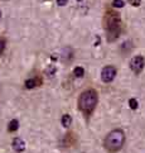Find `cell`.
I'll return each instance as SVG.
<instances>
[{
  "label": "cell",
  "instance_id": "e0dca14e",
  "mask_svg": "<svg viewBox=\"0 0 145 153\" xmlns=\"http://www.w3.org/2000/svg\"><path fill=\"white\" fill-rule=\"evenodd\" d=\"M78 1H81V0H78Z\"/></svg>",
  "mask_w": 145,
  "mask_h": 153
},
{
  "label": "cell",
  "instance_id": "8fae6325",
  "mask_svg": "<svg viewBox=\"0 0 145 153\" xmlns=\"http://www.w3.org/2000/svg\"><path fill=\"white\" fill-rule=\"evenodd\" d=\"M129 106H130V109H132V110H136V109L139 108V102L136 99H130L129 100Z\"/></svg>",
  "mask_w": 145,
  "mask_h": 153
},
{
  "label": "cell",
  "instance_id": "8992f818",
  "mask_svg": "<svg viewBox=\"0 0 145 153\" xmlns=\"http://www.w3.org/2000/svg\"><path fill=\"white\" fill-rule=\"evenodd\" d=\"M12 144H13V149L15 152H18V153H21L25 149V143H24V140L21 138H15Z\"/></svg>",
  "mask_w": 145,
  "mask_h": 153
},
{
  "label": "cell",
  "instance_id": "7c38bea8",
  "mask_svg": "<svg viewBox=\"0 0 145 153\" xmlns=\"http://www.w3.org/2000/svg\"><path fill=\"white\" fill-rule=\"evenodd\" d=\"M125 5V3L122 1V0H114L112 1V7H115V8H122Z\"/></svg>",
  "mask_w": 145,
  "mask_h": 153
},
{
  "label": "cell",
  "instance_id": "ba28073f",
  "mask_svg": "<svg viewBox=\"0 0 145 153\" xmlns=\"http://www.w3.org/2000/svg\"><path fill=\"white\" fill-rule=\"evenodd\" d=\"M18 128H19V122L17 119H13L12 122L9 123V125H8V130H9V132H15V130H18Z\"/></svg>",
  "mask_w": 145,
  "mask_h": 153
},
{
  "label": "cell",
  "instance_id": "6da1fadb",
  "mask_svg": "<svg viewBox=\"0 0 145 153\" xmlns=\"http://www.w3.org/2000/svg\"><path fill=\"white\" fill-rule=\"evenodd\" d=\"M104 28L107 34V41L112 42L119 38L121 33V19L120 14L114 12H107L104 19Z\"/></svg>",
  "mask_w": 145,
  "mask_h": 153
},
{
  "label": "cell",
  "instance_id": "30bf717a",
  "mask_svg": "<svg viewBox=\"0 0 145 153\" xmlns=\"http://www.w3.org/2000/svg\"><path fill=\"white\" fill-rule=\"evenodd\" d=\"M73 75L76 76V77H78V79H81L82 76L85 75V70H83V67H76L73 70Z\"/></svg>",
  "mask_w": 145,
  "mask_h": 153
},
{
  "label": "cell",
  "instance_id": "5b68a950",
  "mask_svg": "<svg viewBox=\"0 0 145 153\" xmlns=\"http://www.w3.org/2000/svg\"><path fill=\"white\" fill-rule=\"evenodd\" d=\"M116 76V68L114 66H105L101 71V80L104 82H111Z\"/></svg>",
  "mask_w": 145,
  "mask_h": 153
},
{
  "label": "cell",
  "instance_id": "9a60e30c",
  "mask_svg": "<svg viewBox=\"0 0 145 153\" xmlns=\"http://www.w3.org/2000/svg\"><path fill=\"white\" fill-rule=\"evenodd\" d=\"M68 3V0H57V4H58V7H64Z\"/></svg>",
  "mask_w": 145,
  "mask_h": 153
},
{
  "label": "cell",
  "instance_id": "3957f363",
  "mask_svg": "<svg viewBox=\"0 0 145 153\" xmlns=\"http://www.w3.org/2000/svg\"><path fill=\"white\" fill-rule=\"evenodd\" d=\"M125 144V133L121 129H114L106 135L104 146L109 152L120 151Z\"/></svg>",
  "mask_w": 145,
  "mask_h": 153
},
{
  "label": "cell",
  "instance_id": "4fadbf2b",
  "mask_svg": "<svg viewBox=\"0 0 145 153\" xmlns=\"http://www.w3.org/2000/svg\"><path fill=\"white\" fill-rule=\"evenodd\" d=\"M129 3H130L132 7H139L141 3V0H129Z\"/></svg>",
  "mask_w": 145,
  "mask_h": 153
},
{
  "label": "cell",
  "instance_id": "277c9868",
  "mask_svg": "<svg viewBox=\"0 0 145 153\" xmlns=\"http://www.w3.org/2000/svg\"><path fill=\"white\" fill-rule=\"evenodd\" d=\"M145 66V61H144V57L143 56H135L131 58L130 61V68L132 72H135L136 75H139L144 70Z\"/></svg>",
  "mask_w": 145,
  "mask_h": 153
},
{
  "label": "cell",
  "instance_id": "9c48e42d",
  "mask_svg": "<svg viewBox=\"0 0 145 153\" xmlns=\"http://www.w3.org/2000/svg\"><path fill=\"white\" fill-rule=\"evenodd\" d=\"M38 86V81L35 79H28L25 81V87L26 89H34V87Z\"/></svg>",
  "mask_w": 145,
  "mask_h": 153
},
{
  "label": "cell",
  "instance_id": "2e32d148",
  "mask_svg": "<svg viewBox=\"0 0 145 153\" xmlns=\"http://www.w3.org/2000/svg\"><path fill=\"white\" fill-rule=\"evenodd\" d=\"M0 18H1V10H0Z\"/></svg>",
  "mask_w": 145,
  "mask_h": 153
},
{
  "label": "cell",
  "instance_id": "5bb4252c",
  "mask_svg": "<svg viewBox=\"0 0 145 153\" xmlns=\"http://www.w3.org/2000/svg\"><path fill=\"white\" fill-rule=\"evenodd\" d=\"M4 50H5V41L0 39V56H1V53L4 52Z\"/></svg>",
  "mask_w": 145,
  "mask_h": 153
},
{
  "label": "cell",
  "instance_id": "7a4b0ae2",
  "mask_svg": "<svg viewBox=\"0 0 145 153\" xmlns=\"http://www.w3.org/2000/svg\"><path fill=\"white\" fill-rule=\"evenodd\" d=\"M97 91L93 89L85 90L78 97V109L81 110L85 115H91L97 105Z\"/></svg>",
  "mask_w": 145,
  "mask_h": 153
},
{
  "label": "cell",
  "instance_id": "52a82bcc",
  "mask_svg": "<svg viewBox=\"0 0 145 153\" xmlns=\"http://www.w3.org/2000/svg\"><path fill=\"white\" fill-rule=\"evenodd\" d=\"M61 123L64 128H68V127H71V124H72V117L69 115V114H64V115L62 117L61 119Z\"/></svg>",
  "mask_w": 145,
  "mask_h": 153
}]
</instances>
